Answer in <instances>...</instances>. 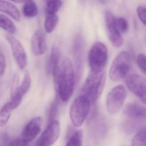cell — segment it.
Masks as SVG:
<instances>
[{
  "instance_id": "7402d4cb",
  "label": "cell",
  "mask_w": 146,
  "mask_h": 146,
  "mask_svg": "<svg viewBox=\"0 0 146 146\" xmlns=\"http://www.w3.org/2000/svg\"><path fill=\"white\" fill-rule=\"evenodd\" d=\"M61 6L60 0H47L46 9L47 15L56 14Z\"/></svg>"
},
{
  "instance_id": "7c38bea8",
  "label": "cell",
  "mask_w": 146,
  "mask_h": 146,
  "mask_svg": "<svg viewBox=\"0 0 146 146\" xmlns=\"http://www.w3.org/2000/svg\"><path fill=\"white\" fill-rule=\"evenodd\" d=\"M42 123L43 119L40 117L32 119L23 129L22 139L27 143L33 141L41 132Z\"/></svg>"
},
{
  "instance_id": "d4e9b609",
  "label": "cell",
  "mask_w": 146,
  "mask_h": 146,
  "mask_svg": "<svg viewBox=\"0 0 146 146\" xmlns=\"http://www.w3.org/2000/svg\"><path fill=\"white\" fill-rule=\"evenodd\" d=\"M115 25L117 30L121 33H125L128 30L129 26L127 20L123 18H115Z\"/></svg>"
},
{
  "instance_id": "d6a6232c",
  "label": "cell",
  "mask_w": 146,
  "mask_h": 146,
  "mask_svg": "<svg viewBox=\"0 0 146 146\" xmlns=\"http://www.w3.org/2000/svg\"><path fill=\"white\" fill-rule=\"evenodd\" d=\"M44 1H47V0H44Z\"/></svg>"
},
{
  "instance_id": "9a60e30c",
  "label": "cell",
  "mask_w": 146,
  "mask_h": 146,
  "mask_svg": "<svg viewBox=\"0 0 146 146\" xmlns=\"http://www.w3.org/2000/svg\"><path fill=\"white\" fill-rule=\"evenodd\" d=\"M0 12L7 14L17 21L21 20V15L18 8L13 3L5 1L0 0Z\"/></svg>"
},
{
  "instance_id": "2e32d148",
  "label": "cell",
  "mask_w": 146,
  "mask_h": 146,
  "mask_svg": "<svg viewBox=\"0 0 146 146\" xmlns=\"http://www.w3.org/2000/svg\"><path fill=\"white\" fill-rule=\"evenodd\" d=\"M60 57V52L59 48L54 46L51 50L48 61L47 62L46 69L48 73H52L53 69L58 66Z\"/></svg>"
},
{
  "instance_id": "8992f818",
  "label": "cell",
  "mask_w": 146,
  "mask_h": 146,
  "mask_svg": "<svg viewBox=\"0 0 146 146\" xmlns=\"http://www.w3.org/2000/svg\"><path fill=\"white\" fill-rule=\"evenodd\" d=\"M127 91L124 86L117 85L111 89L106 98V108L111 115L117 114L122 107L127 97Z\"/></svg>"
},
{
  "instance_id": "ac0fdd59",
  "label": "cell",
  "mask_w": 146,
  "mask_h": 146,
  "mask_svg": "<svg viewBox=\"0 0 146 146\" xmlns=\"http://www.w3.org/2000/svg\"><path fill=\"white\" fill-rule=\"evenodd\" d=\"M15 110L11 102L5 104L0 111V127L5 126L10 118L11 113Z\"/></svg>"
},
{
  "instance_id": "4fadbf2b",
  "label": "cell",
  "mask_w": 146,
  "mask_h": 146,
  "mask_svg": "<svg viewBox=\"0 0 146 146\" xmlns=\"http://www.w3.org/2000/svg\"><path fill=\"white\" fill-rule=\"evenodd\" d=\"M31 47L35 55L40 56L45 52L46 48V37L43 32L37 31L32 36Z\"/></svg>"
},
{
  "instance_id": "5b68a950",
  "label": "cell",
  "mask_w": 146,
  "mask_h": 146,
  "mask_svg": "<svg viewBox=\"0 0 146 146\" xmlns=\"http://www.w3.org/2000/svg\"><path fill=\"white\" fill-rule=\"evenodd\" d=\"M91 104L87 99L81 95L74 100L70 108V117L75 127L82 125L90 112Z\"/></svg>"
},
{
  "instance_id": "7a4b0ae2",
  "label": "cell",
  "mask_w": 146,
  "mask_h": 146,
  "mask_svg": "<svg viewBox=\"0 0 146 146\" xmlns=\"http://www.w3.org/2000/svg\"><path fill=\"white\" fill-rule=\"evenodd\" d=\"M72 63L70 59L66 57L61 68L60 77L56 98L66 102L72 97L75 81Z\"/></svg>"
},
{
  "instance_id": "30bf717a",
  "label": "cell",
  "mask_w": 146,
  "mask_h": 146,
  "mask_svg": "<svg viewBox=\"0 0 146 146\" xmlns=\"http://www.w3.org/2000/svg\"><path fill=\"white\" fill-rule=\"evenodd\" d=\"M84 44L82 36L80 34H77L74 38L73 45V55L75 60L76 80H79L82 74Z\"/></svg>"
},
{
  "instance_id": "d6986e66",
  "label": "cell",
  "mask_w": 146,
  "mask_h": 146,
  "mask_svg": "<svg viewBox=\"0 0 146 146\" xmlns=\"http://www.w3.org/2000/svg\"><path fill=\"white\" fill-rule=\"evenodd\" d=\"M0 28L9 34H14L16 29L13 21L7 16L0 14Z\"/></svg>"
},
{
  "instance_id": "4dcf8cb0",
  "label": "cell",
  "mask_w": 146,
  "mask_h": 146,
  "mask_svg": "<svg viewBox=\"0 0 146 146\" xmlns=\"http://www.w3.org/2000/svg\"><path fill=\"white\" fill-rule=\"evenodd\" d=\"M8 146H27V143L24 141L22 139H17Z\"/></svg>"
},
{
  "instance_id": "3957f363",
  "label": "cell",
  "mask_w": 146,
  "mask_h": 146,
  "mask_svg": "<svg viewBox=\"0 0 146 146\" xmlns=\"http://www.w3.org/2000/svg\"><path fill=\"white\" fill-rule=\"evenodd\" d=\"M131 68V62L128 53L120 52L111 64L109 72L110 79L114 82H117L126 77Z\"/></svg>"
},
{
  "instance_id": "ba28073f",
  "label": "cell",
  "mask_w": 146,
  "mask_h": 146,
  "mask_svg": "<svg viewBox=\"0 0 146 146\" xmlns=\"http://www.w3.org/2000/svg\"><path fill=\"white\" fill-rule=\"evenodd\" d=\"M60 127L58 121L54 120L50 122L36 142L35 146H50L58 139Z\"/></svg>"
},
{
  "instance_id": "8fae6325",
  "label": "cell",
  "mask_w": 146,
  "mask_h": 146,
  "mask_svg": "<svg viewBox=\"0 0 146 146\" xmlns=\"http://www.w3.org/2000/svg\"><path fill=\"white\" fill-rule=\"evenodd\" d=\"M115 18L113 14L110 11H107L106 13V23L110 41L114 47L119 48L122 45L123 39L121 34L116 27L115 25Z\"/></svg>"
},
{
  "instance_id": "1f68e13d",
  "label": "cell",
  "mask_w": 146,
  "mask_h": 146,
  "mask_svg": "<svg viewBox=\"0 0 146 146\" xmlns=\"http://www.w3.org/2000/svg\"><path fill=\"white\" fill-rule=\"evenodd\" d=\"M9 1L15 3H24L27 0H8Z\"/></svg>"
},
{
  "instance_id": "6da1fadb",
  "label": "cell",
  "mask_w": 146,
  "mask_h": 146,
  "mask_svg": "<svg viewBox=\"0 0 146 146\" xmlns=\"http://www.w3.org/2000/svg\"><path fill=\"white\" fill-rule=\"evenodd\" d=\"M106 80L104 71H91L83 84L80 95L87 99L91 104L96 103L104 91Z\"/></svg>"
},
{
  "instance_id": "f546056e",
  "label": "cell",
  "mask_w": 146,
  "mask_h": 146,
  "mask_svg": "<svg viewBox=\"0 0 146 146\" xmlns=\"http://www.w3.org/2000/svg\"><path fill=\"white\" fill-rule=\"evenodd\" d=\"M6 68V61L4 55L0 53V77L5 73Z\"/></svg>"
},
{
  "instance_id": "484cf974",
  "label": "cell",
  "mask_w": 146,
  "mask_h": 146,
  "mask_svg": "<svg viewBox=\"0 0 146 146\" xmlns=\"http://www.w3.org/2000/svg\"><path fill=\"white\" fill-rule=\"evenodd\" d=\"M19 76L18 73L15 74L13 77L12 85L10 88V97L11 99L15 97L19 92Z\"/></svg>"
},
{
  "instance_id": "277c9868",
  "label": "cell",
  "mask_w": 146,
  "mask_h": 146,
  "mask_svg": "<svg viewBox=\"0 0 146 146\" xmlns=\"http://www.w3.org/2000/svg\"><path fill=\"white\" fill-rule=\"evenodd\" d=\"M108 50L103 43H95L89 50L88 62L91 71L99 72L105 67L108 61Z\"/></svg>"
},
{
  "instance_id": "836d02e7",
  "label": "cell",
  "mask_w": 146,
  "mask_h": 146,
  "mask_svg": "<svg viewBox=\"0 0 146 146\" xmlns=\"http://www.w3.org/2000/svg\"><path fill=\"white\" fill-rule=\"evenodd\" d=\"M105 1V0H103V1Z\"/></svg>"
},
{
  "instance_id": "f1b7e54d",
  "label": "cell",
  "mask_w": 146,
  "mask_h": 146,
  "mask_svg": "<svg viewBox=\"0 0 146 146\" xmlns=\"http://www.w3.org/2000/svg\"><path fill=\"white\" fill-rule=\"evenodd\" d=\"M137 12L140 19L146 26V7L139 6L137 8Z\"/></svg>"
},
{
  "instance_id": "9c48e42d",
  "label": "cell",
  "mask_w": 146,
  "mask_h": 146,
  "mask_svg": "<svg viewBox=\"0 0 146 146\" xmlns=\"http://www.w3.org/2000/svg\"><path fill=\"white\" fill-rule=\"evenodd\" d=\"M5 38L10 45L13 56L19 68L21 70H24L27 63V56L23 46L18 39L10 34L6 35Z\"/></svg>"
},
{
  "instance_id": "cb8c5ba5",
  "label": "cell",
  "mask_w": 146,
  "mask_h": 146,
  "mask_svg": "<svg viewBox=\"0 0 146 146\" xmlns=\"http://www.w3.org/2000/svg\"><path fill=\"white\" fill-rule=\"evenodd\" d=\"M131 146H146V132L139 131L136 134L132 140Z\"/></svg>"
},
{
  "instance_id": "4316f807",
  "label": "cell",
  "mask_w": 146,
  "mask_h": 146,
  "mask_svg": "<svg viewBox=\"0 0 146 146\" xmlns=\"http://www.w3.org/2000/svg\"><path fill=\"white\" fill-rule=\"evenodd\" d=\"M59 99L58 98H56V100L53 102L52 105L50 106L48 114V120L50 122L54 120L56 117L58 111Z\"/></svg>"
},
{
  "instance_id": "44dd1931",
  "label": "cell",
  "mask_w": 146,
  "mask_h": 146,
  "mask_svg": "<svg viewBox=\"0 0 146 146\" xmlns=\"http://www.w3.org/2000/svg\"><path fill=\"white\" fill-rule=\"evenodd\" d=\"M31 84V78L30 72L28 70H26L25 72L23 81L19 88L18 93L23 97L30 89Z\"/></svg>"
},
{
  "instance_id": "83f0119b",
  "label": "cell",
  "mask_w": 146,
  "mask_h": 146,
  "mask_svg": "<svg viewBox=\"0 0 146 146\" xmlns=\"http://www.w3.org/2000/svg\"><path fill=\"white\" fill-rule=\"evenodd\" d=\"M137 62L139 67L141 71L146 74V56L143 54H140L137 57Z\"/></svg>"
},
{
  "instance_id": "ffe728a7",
  "label": "cell",
  "mask_w": 146,
  "mask_h": 146,
  "mask_svg": "<svg viewBox=\"0 0 146 146\" xmlns=\"http://www.w3.org/2000/svg\"><path fill=\"white\" fill-rule=\"evenodd\" d=\"M59 21L56 14L47 15L44 22V28L47 33H51L54 30Z\"/></svg>"
},
{
  "instance_id": "e0dca14e",
  "label": "cell",
  "mask_w": 146,
  "mask_h": 146,
  "mask_svg": "<svg viewBox=\"0 0 146 146\" xmlns=\"http://www.w3.org/2000/svg\"><path fill=\"white\" fill-rule=\"evenodd\" d=\"M22 12L25 16L28 18L36 17L38 14L37 7L33 0H27L24 3Z\"/></svg>"
},
{
  "instance_id": "5bb4252c",
  "label": "cell",
  "mask_w": 146,
  "mask_h": 146,
  "mask_svg": "<svg viewBox=\"0 0 146 146\" xmlns=\"http://www.w3.org/2000/svg\"><path fill=\"white\" fill-rule=\"evenodd\" d=\"M123 114L131 118L146 119V107L138 103H129L124 108Z\"/></svg>"
},
{
  "instance_id": "52a82bcc",
  "label": "cell",
  "mask_w": 146,
  "mask_h": 146,
  "mask_svg": "<svg viewBox=\"0 0 146 146\" xmlns=\"http://www.w3.org/2000/svg\"><path fill=\"white\" fill-rule=\"evenodd\" d=\"M126 84L128 89L142 103L146 104V79L140 75L133 74L127 77Z\"/></svg>"
},
{
  "instance_id": "603a6c76",
  "label": "cell",
  "mask_w": 146,
  "mask_h": 146,
  "mask_svg": "<svg viewBox=\"0 0 146 146\" xmlns=\"http://www.w3.org/2000/svg\"><path fill=\"white\" fill-rule=\"evenodd\" d=\"M83 133L81 130L75 132L71 135L66 146H82Z\"/></svg>"
}]
</instances>
